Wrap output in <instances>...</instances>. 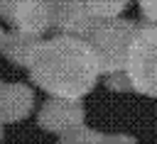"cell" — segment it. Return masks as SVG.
<instances>
[{"label": "cell", "mask_w": 157, "mask_h": 144, "mask_svg": "<svg viewBox=\"0 0 157 144\" xmlns=\"http://www.w3.org/2000/svg\"><path fill=\"white\" fill-rule=\"evenodd\" d=\"M123 71L135 93L157 98V27L155 24L137 27Z\"/></svg>", "instance_id": "7a4b0ae2"}, {"label": "cell", "mask_w": 157, "mask_h": 144, "mask_svg": "<svg viewBox=\"0 0 157 144\" xmlns=\"http://www.w3.org/2000/svg\"><path fill=\"white\" fill-rule=\"evenodd\" d=\"M135 32L137 27L125 20H101L98 24H93V29L88 32V44L96 51L101 71L110 76L125 68L128 49Z\"/></svg>", "instance_id": "3957f363"}, {"label": "cell", "mask_w": 157, "mask_h": 144, "mask_svg": "<svg viewBox=\"0 0 157 144\" xmlns=\"http://www.w3.org/2000/svg\"><path fill=\"white\" fill-rule=\"evenodd\" d=\"M27 66L32 71V78L59 100L83 98L96 85L101 73L91 44L66 34L37 44Z\"/></svg>", "instance_id": "6da1fadb"}, {"label": "cell", "mask_w": 157, "mask_h": 144, "mask_svg": "<svg viewBox=\"0 0 157 144\" xmlns=\"http://www.w3.org/2000/svg\"><path fill=\"white\" fill-rule=\"evenodd\" d=\"M52 20H56V24L66 32V37H78L81 39V34H88L93 29V15L83 5V0L59 2L56 10L52 12Z\"/></svg>", "instance_id": "277c9868"}, {"label": "cell", "mask_w": 157, "mask_h": 144, "mask_svg": "<svg viewBox=\"0 0 157 144\" xmlns=\"http://www.w3.org/2000/svg\"><path fill=\"white\" fill-rule=\"evenodd\" d=\"M140 10H142L145 20L157 27V0H140Z\"/></svg>", "instance_id": "ba28073f"}, {"label": "cell", "mask_w": 157, "mask_h": 144, "mask_svg": "<svg viewBox=\"0 0 157 144\" xmlns=\"http://www.w3.org/2000/svg\"><path fill=\"white\" fill-rule=\"evenodd\" d=\"M105 144H135V142L130 137H120L118 134V137H105Z\"/></svg>", "instance_id": "9c48e42d"}, {"label": "cell", "mask_w": 157, "mask_h": 144, "mask_svg": "<svg viewBox=\"0 0 157 144\" xmlns=\"http://www.w3.org/2000/svg\"><path fill=\"white\" fill-rule=\"evenodd\" d=\"M37 2H44V5H49V7H52V5H56V2H61V0H37Z\"/></svg>", "instance_id": "30bf717a"}, {"label": "cell", "mask_w": 157, "mask_h": 144, "mask_svg": "<svg viewBox=\"0 0 157 144\" xmlns=\"http://www.w3.org/2000/svg\"><path fill=\"white\" fill-rule=\"evenodd\" d=\"M12 17H15V24L25 34H39L52 22V7L37 0H17Z\"/></svg>", "instance_id": "8992f818"}, {"label": "cell", "mask_w": 157, "mask_h": 144, "mask_svg": "<svg viewBox=\"0 0 157 144\" xmlns=\"http://www.w3.org/2000/svg\"><path fill=\"white\" fill-rule=\"evenodd\" d=\"M64 144H69V142H64Z\"/></svg>", "instance_id": "8fae6325"}, {"label": "cell", "mask_w": 157, "mask_h": 144, "mask_svg": "<svg viewBox=\"0 0 157 144\" xmlns=\"http://www.w3.org/2000/svg\"><path fill=\"white\" fill-rule=\"evenodd\" d=\"M81 120H83V110L76 100H52L44 112H42V124L54 129V132H74L81 127Z\"/></svg>", "instance_id": "5b68a950"}, {"label": "cell", "mask_w": 157, "mask_h": 144, "mask_svg": "<svg viewBox=\"0 0 157 144\" xmlns=\"http://www.w3.org/2000/svg\"><path fill=\"white\" fill-rule=\"evenodd\" d=\"M83 5L93 15V20H115L128 7V0H83Z\"/></svg>", "instance_id": "52a82bcc"}]
</instances>
